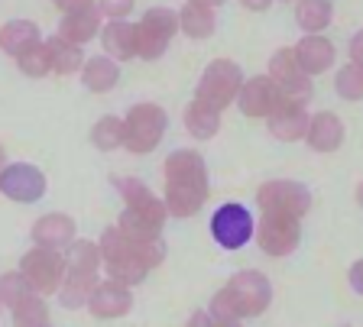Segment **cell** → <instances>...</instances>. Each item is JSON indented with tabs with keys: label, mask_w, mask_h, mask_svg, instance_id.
Here are the masks:
<instances>
[{
	"label": "cell",
	"mask_w": 363,
	"mask_h": 327,
	"mask_svg": "<svg viewBox=\"0 0 363 327\" xmlns=\"http://www.w3.org/2000/svg\"><path fill=\"white\" fill-rule=\"evenodd\" d=\"M169 117L159 104H133L123 117V146L136 156H146L166 137Z\"/></svg>",
	"instance_id": "obj_3"
},
{
	"label": "cell",
	"mask_w": 363,
	"mask_h": 327,
	"mask_svg": "<svg viewBox=\"0 0 363 327\" xmlns=\"http://www.w3.org/2000/svg\"><path fill=\"white\" fill-rule=\"evenodd\" d=\"M224 292L230 295L234 302V311L237 318H259V314L269 308L272 302V285L263 272L257 269H243V272H234L230 282L224 285Z\"/></svg>",
	"instance_id": "obj_5"
},
{
	"label": "cell",
	"mask_w": 363,
	"mask_h": 327,
	"mask_svg": "<svg viewBox=\"0 0 363 327\" xmlns=\"http://www.w3.org/2000/svg\"><path fill=\"white\" fill-rule=\"evenodd\" d=\"M101 30V13L94 7L82 10V13H65V20L59 23V39L72 42V46H84L88 39H94Z\"/></svg>",
	"instance_id": "obj_20"
},
{
	"label": "cell",
	"mask_w": 363,
	"mask_h": 327,
	"mask_svg": "<svg viewBox=\"0 0 363 327\" xmlns=\"http://www.w3.org/2000/svg\"><path fill=\"white\" fill-rule=\"evenodd\" d=\"M117 230H121V234L127 236L130 243H136V246L156 243V240H159V234H162V227H156V224L143 221V217H140V214L127 211V207H123L121 221H117Z\"/></svg>",
	"instance_id": "obj_30"
},
{
	"label": "cell",
	"mask_w": 363,
	"mask_h": 327,
	"mask_svg": "<svg viewBox=\"0 0 363 327\" xmlns=\"http://www.w3.org/2000/svg\"><path fill=\"white\" fill-rule=\"evenodd\" d=\"M65 272H84V275H98L101 269V253L98 243L91 240H72L65 246Z\"/></svg>",
	"instance_id": "obj_23"
},
{
	"label": "cell",
	"mask_w": 363,
	"mask_h": 327,
	"mask_svg": "<svg viewBox=\"0 0 363 327\" xmlns=\"http://www.w3.org/2000/svg\"><path fill=\"white\" fill-rule=\"evenodd\" d=\"M243 84V75H240V65L230 59H214L208 69H204L201 81H198V91H195V101H201L204 107L211 110H224L237 101V91Z\"/></svg>",
	"instance_id": "obj_4"
},
{
	"label": "cell",
	"mask_w": 363,
	"mask_h": 327,
	"mask_svg": "<svg viewBox=\"0 0 363 327\" xmlns=\"http://www.w3.org/2000/svg\"><path fill=\"white\" fill-rule=\"evenodd\" d=\"M16 65H20L23 75L45 78L49 71H52V65H49V52H45V42H36V46H30L23 55H16Z\"/></svg>",
	"instance_id": "obj_34"
},
{
	"label": "cell",
	"mask_w": 363,
	"mask_h": 327,
	"mask_svg": "<svg viewBox=\"0 0 363 327\" xmlns=\"http://www.w3.org/2000/svg\"><path fill=\"white\" fill-rule=\"evenodd\" d=\"M257 201L263 214H286V217H295V221H302L311 211V191L298 182H282V178L259 185Z\"/></svg>",
	"instance_id": "obj_9"
},
{
	"label": "cell",
	"mask_w": 363,
	"mask_h": 327,
	"mask_svg": "<svg viewBox=\"0 0 363 327\" xmlns=\"http://www.w3.org/2000/svg\"><path fill=\"white\" fill-rule=\"evenodd\" d=\"M104 49L107 55H113L117 62H127L136 55L133 49V23H123V20H113V23L104 26Z\"/></svg>",
	"instance_id": "obj_26"
},
{
	"label": "cell",
	"mask_w": 363,
	"mask_h": 327,
	"mask_svg": "<svg viewBox=\"0 0 363 327\" xmlns=\"http://www.w3.org/2000/svg\"><path fill=\"white\" fill-rule=\"evenodd\" d=\"M20 275L26 279L33 295H52L59 292L62 279H65V259L55 250H43V246H33L30 253H23L20 259Z\"/></svg>",
	"instance_id": "obj_7"
},
{
	"label": "cell",
	"mask_w": 363,
	"mask_h": 327,
	"mask_svg": "<svg viewBox=\"0 0 363 327\" xmlns=\"http://www.w3.org/2000/svg\"><path fill=\"white\" fill-rule=\"evenodd\" d=\"M305 130H308L305 101L282 98L279 107L269 114V133L276 139H282V143H295V139H305Z\"/></svg>",
	"instance_id": "obj_15"
},
{
	"label": "cell",
	"mask_w": 363,
	"mask_h": 327,
	"mask_svg": "<svg viewBox=\"0 0 363 327\" xmlns=\"http://www.w3.org/2000/svg\"><path fill=\"white\" fill-rule=\"evenodd\" d=\"M55 7L62 13H82V10H91V0H55Z\"/></svg>",
	"instance_id": "obj_38"
},
{
	"label": "cell",
	"mask_w": 363,
	"mask_h": 327,
	"mask_svg": "<svg viewBox=\"0 0 363 327\" xmlns=\"http://www.w3.org/2000/svg\"><path fill=\"white\" fill-rule=\"evenodd\" d=\"M117 78H121V71H117V62L107 59V55L88 59L82 65V81H84V88H88V91H94V94L111 91L113 84H117Z\"/></svg>",
	"instance_id": "obj_21"
},
{
	"label": "cell",
	"mask_w": 363,
	"mask_h": 327,
	"mask_svg": "<svg viewBox=\"0 0 363 327\" xmlns=\"http://www.w3.org/2000/svg\"><path fill=\"white\" fill-rule=\"evenodd\" d=\"M0 191L16 205H33L45 195L43 168L30 166V162H10L0 168Z\"/></svg>",
	"instance_id": "obj_11"
},
{
	"label": "cell",
	"mask_w": 363,
	"mask_h": 327,
	"mask_svg": "<svg viewBox=\"0 0 363 327\" xmlns=\"http://www.w3.org/2000/svg\"><path fill=\"white\" fill-rule=\"evenodd\" d=\"M269 78L276 88H279L282 98H295V101H308L311 94V78L305 75L298 65H295L292 49H282L269 59Z\"/></svg>",
	"instance_id": "obj_12"
},
{
	"label": "cell",
	"mask_w": 363,
	"mask_h": 327,
	"mask_svg": "<svg viewBox=\"0 0 363 327\" xmlns=\"http://www.w3.org/2000/svg\"><path fill=\"white\" fill-rule=\"evenodd\" d=\"M98 10L104 16H111V20H123V16L133 10V0H101Z\"/></svg>",
	"instance_id": "obj_36"
},
{
	"label": "cell",
	"mask_w": 363,
	"mask_h": 327,
	"mask_svg": "<svg viewBox=\"0 0 363 327\" xmlns=\"http://www.w3.org/2000/svg\"><path fill=\"white\" fill-rule=\"evenodd\" d=\"M72 240H75V221L68 214H45L33 224V243L43 246V250L62 253Z\"/></svg>",
	"instance_id": "obj_17"
},
{
	"label": "cell",
	"mask_w": 363,
	"mask_h": 327,
	"mask_svg": "<svg viewBox=\"0 0 363 327\" xmlns=\"http://www.w3.org/2000/svg\"><path fill=\"white\" fill-rule=\"evenodd\" d=\"M179 33V16L166 7H152L143 13V20L133 26V49L140 59H159L166 52L169 39Z\"/></svg>",
	"instance_id": "obj_6"
},
{
	"label": "cell",
	"mask_w": 363,
	"mask_h": 327,
	"mask_svg": "<svg viewBox=\"0 0 363 327\" xmlns=\"http://www.w3.org/2000/svg\"><path fill=\"white\" fill-rule=\"evenodd\" d=\"M179 16V30L191 39H208L214 33V10L198 7V4H185Z\"/></svg>",
	"instance_id": "obj_28"
},
{
	"label": "cell",
	"mask_w": 363,
	"mask_h": 327,
	"mask_svg": "<svg viewBox=\"0 0 363 327\" xmlns=\"http://www.w3.org/2000/svg\"><path fill=\"white\" fill-rule=\"evenodd\" d=\"M13 324L16 327H43L49 324V308L39 295H26L13 304Z\"/></svg>",
	"instance_id": "obj_31"
},
{
	"label": "cell",
	"mask_w": 363,
	"mask_h": 327,
	"mask_svg": "<svg viewBox=\"0 0 363 327\" xmlns=\"http://www.w3.org/2000/svg\"><path fill=\"white\" fill-rule=\"evenodd\" d=\"M350 59H354L357 69H363V33H357L354 42H350Z\"/></svg>",
	"instance_id": "obj_40"
},
{
	"label": "cell",
	"mask_w": 363,
	"mask_h": 327,
	"mask_svg": "<svg viewBox=\"0 0 363 327\" xmlns=\"http://www.w3.org/2000/svg\"><path fill=\"white\" fill-rule=\"evenodd\" d=\"M91 143L98 146L101 152H111L117 146H123V120L121 117H101L91 130Z\"/></svg>",
	"instance_id": "obj_32"
},
{
	"label": "cell",
	"mask_w": 363,
	"mask_h": 327,
	"mask_svg": "<svg viewBox=\"0 0 363 327\" xmlns=\"http://www.w3.org/2000/svg\"><path fill=\"white\" fill-rule=\"evenodd\" d=\"M113 185L121 188L127 211L140 214L143 221L156 224V227H162V224H166L169 211H166V205H162V198H156V195H152V191L146 188L143 182H140V178H117Z\"/></svg>",
	"instance_id": "obj_13"
},
{
	"label": "cell",
	"mask_w": 363,
	"mask_h": 327,
	"mask_svg": "<svg viewBox=\"0 0 363 327\" xmlns=\"http://www.w3.org/2000/svg\"><path fill=\"white\" fill-rule=\"evenodd\" d=\"M43 327H52V324H43Z\"/></svg>",
	"instance_id": "obj_45"
},
{
	"label": "cell",
	"mask_w": 363,
	"mask_h": 327,
	"mask_svg": "<svg viewBox=\"0 0 363 327\" xmlns=\"http://www.w3.org/2000/svg\"><path fill=\"white\" fill-rule=\"evenodd\" d=\"M98 282H101L98 275L65 272V279H62V285H59V302H62V308H84Z\"/></svg>",
	"instance_id": "obj_24"
},
{
	"label": "cell",
	"mask_w": 363,
	"mask_h": 327,
	"mask_svg": "<svg viewBox=\"0 0 363 327\" xmlns=\"http://www.w3.org/2000/svg\"><path fill=\"white\" fill-rule=\"evenodd\" d=\"M279 101H282L279 88L266 75L250 78L247 84H240V91H237V104H240V110L247 117H269L279 107Z\"/></svg>",
	"instance_id": "obj_16"
},
{
	"label": "cell",
	"mask_w": 363,
	"mask_h": 327,
	"mask_svg": "<svg viewBox=\"0 0 363 327\" xmlns=\"http://www.w3.org/2000/svg\"><path fill=\"white\" fill-rule=\"evenodd\" d=\"M94 318H123V314H130V308H133V295H130L127 285H121V282L113 279H104L94 285V292H91L88 304H84Z\"/></svg>",
	"instance_id": "obj_14"
},
{
	"label": "cell",
	"mask_w": 363,
	"mask_h": 327,
	"mask_svg": "<svg viewBox=\"0 0 363 327\" xmlns=\"http://www.w3.org/2000/svg\"><path fill=\"white\" fill-rule=\"evenodd\" d=\"M26 295H33V292H30V285H26V279H23L20 272H4L0 275V304L13 308V304L23 302Z\"/></svg>",
	"instance_id": "obj_35"
},
{
	"label": "cell",
	"mask_w": 363,
	"mask_h": 327,
	"mask_svg": "<svg viewBox=\"0 0 363 327\" xmlns=\"http://www.w3.org/2000/svg\"><path fill=\"white\" fill-rule=\"evenodd\" d=\"M295 65L305 71V75H321L334 65V46L325 36H305L298 46L292 49Z\"/></svg>",
	"instance_id": "obj_19"
},
{
	"label": "cell",
	"mask_w": 363,
	"mask_h": 327,
	"mask_svg": "<svg viewBox=\"0 0 363 327\" xmlns=\"http://www.w3.org/2000/svg\"><path fill=\"white\" fill-rule=\"evenodd\" d=\"M240 4H243L247 10H266V7L272 4V0H240Z\"/></svg>",
	"instance_id": "obj_41"
},
{
	"label": "cell",
	"mask_w": 363,
	"mask_h": 327,
	"mask_svg": "<svg viewBox=\"0 0 363 327\" xmlns=\"http://www.w3.org/2000/svg\"><path fill=\"white\" fill-rule=\"evenodd\" d=\"M185 127H189V133L195 139H211L220 130V114L211 110V107H204L201 101H191L189 110H185Z\"/></svg>",
	"instance_id": "obj_27"
},
{
	"label": "cell",
	"mask_w": 363,
	"mask_h": 327,
	"mask_svg": "<svg viewBox=\"0 0 363 327\" xmlns=\"http://www.w3.org/2000/svg\"><path fill=\"white\" fill-rule=\"evenodd\" d=\"M166 211L172 217H191L201 211V205L208 201V166L198 152L191 149H179L166 159Z\"/></svg>",
	"instance_id": "obj_1"
},
{
	"label": "cell",
	"mask_w": 363,
	"mask_h": 327,
	"mask_svg": "<svg viewBox=\"0 0 363 327\" xmlns=\"http://www.w3.org/2000/svg\"><path fill=\"white\" fill-rule=\"evenodd\" d=\"M334 91L344 101H360L363 98V69H357L354 62L344 65V69H337V75H334Z\"/></svg>",
	"instance_id": "obj_33"
},
{
	"label": "cell",
	"mask_w": 363,
	"mask_h": 327,
	"mask_svg": "<svg viewBox=\"0 0 363 327\" xmlns=\"http://www.w3.org/2000/svg\"><path fill=\"white\" fill-rule=\"evenodd\" d=\"M98 253H101V263L107 266V275L130 289L136 282H143L146 275H150V269H156L159 263H162L166 246H162V240L136 246V243H130L117 227H107L104 236L98 240Z\"/></svg>",
	"instance_id": "obj_2"
},
{
	"label": "cell",
	"mask_w": 363,
	"mask_h": 327,
	"mask_svg": "<svg viewBox=\"0 0 363 327\" xmlns=\"http://www.w3.org/2000/svg\"><path fill=\"white\" fill-rule=\"evenodd\" d=\"M357 205H360V207H363V182H360V185H357Z\"/></svg>",
	"instance_id": "obj_43"
},
{
	"label": "cell",
	"mask_w": 363,
	"mask_h": 327,
	"mask_svg": "<svg viewBox=\"0 0 363 327\" xmlns=\"http://www.w3.org/2000/svg\"><path fill=\"white\" fill-rule=\"evenodd\" d=\"M305 139L315 152H334L344 143V120L331 110H321V114L308 117V130H305Z\"/></svg>",
	"instance_id": "obj_18"
},
{
	"label": "cell",
	"mask_w": 363,
	"mask_h": 327,
	"mask_svg": "<svg viewBox=\"0 0 363 327\" xmlns=\"http://www.w3.org/2000/svg\"><path fill=\"white\" fill-rule=\"evenodd\" d=\"M39 42V30L30 20H10L4 30H0V49L7 55H23L30 46Z\"/></svg>",
	"instance_id": "obj_22"
},
{
	"label": "cell",
	"mask_w": 363,
	"mask_h": 327,
	"mask_svg": "<svg viewBox=\"0 0 363 327\" xmlns=\"http://www.w3.org/2000/svg\"><path fill=\"white\" fill-rule=\"evenodd\" d=\"M189 4H198V7H208V10H214V7H220L224 0H189Z\"/></svg>",
	"instance_id": "obj_42"
},
{
	"label": "cell",
	"mask_w": 363,
	"mask_h": 327,
	"mask_svg": "<svg viewBox=\"0 0 363 327\" xmlns=\"http://www.w3.org/2000/svg\"><path fill=\"white\" fill-rule=\"evenodd\" d=\"M4 159H7V156H4V146H0V168L7 166V162H4Z\"/></svg>",
	"instance_id": "obj_44"
},
{
	"label": "cell",
	"mask_w": 363,
	"mask_h": 327,
	"mask_svg": "<svg viewBox=\"0 0 363 327\" xmlns=\"http://www.w3.org/2000/svg\"><path fill=\"white\" fill-rule=\"evenodd\" d=\"M253 230H257L253 214L243 205H237V201H227V205H220L211 214V236L220 250H240V246H247L253 240Z\"/></svg>",
	"instance_id": "obj_8"
},
{
	"label": "cell",
	"mask_w": 363,
	"mask_h": 327,
	"mask_svg": "<svg viewBox=\"0 0 363 327\" xmlns=\"http://www.w3.org/2000/svg\"><path fill=\"white\" fill-rule=\"evenodd\" d=\"M347 279H350V289H354L357 295H363V259H357L354 266H350Z\"/></svg>",
	"instance_id": "obj_39"
},
{
	"label": "cell",
	"mask_w": 363,
	"mask_h": 327,
	"mask_svg": "<svg viewBox=\"0 0 363 327\" xmlns=\"http://www.w3.org/2000/svg\"><path fill=\"white\" fill-rule=\"evenodd\" d=\"M189 327H240V324H220V321H214L208 311H195L189 318Z\"/></svg>",
	"instance_id": "obj_37"
},
{
	"label": "cell",
	"mask_w": 363,
	"mask_h": 327,
	"mask_svg": "<svg viewBox=\"0 0 363 327\" xmlns=\"http://www.w3.org/2000/svg\"><path fill=\"white\" fill-rule=\"evenodd\" d=\"M295 20H298V26H302L308 36H318V33L331 23V4H328V0H298Z\"/></svg>",
	"instance_id": "obj_29"
},
{
	"label": "cell",
	"mask_w": 363,
	"mask_h": 327,
	"mask_svg": "<svg viewBox=\"0 0 363 327\" xmlns=\"http://www.w3.org/2000/svg\"><path fill=\"white\" fill-rule=\"evenodd\" d=\"M259 236V250L272 259H282L289 253H295L298 240H302V227L295 217L286 214H263L259 217V230H253Z\"/></svg>",
	"instance_id": "obj_10"
},
{
	"label": "cell",
	"mask_w": 363,
	"mask_h": 327,
	"mask_svg": "<svg viewBox=\"0 0 363 327\" xmlns=\"http://www.w3.org/2000/svg\"><path fill=\"white\" fill-rule=\"evenodd\" d=\"M45 52H49V65H52V71H59V75H75V71L84 65L82 49L72 46V42H65V39H59V36H52L49 42H45Z\"/></svg>",
	"instance_id": "obj_25"
}]
</instances>
